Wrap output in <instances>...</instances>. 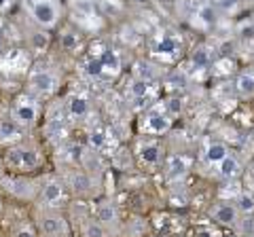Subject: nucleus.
Returning <instances> with one entry per match:
<instances>
[{"instance_id": "obj_15", "label": "nucleus", "mask_w": 254, "mask_h": 237, "mask_svg": "<svg viewBox=\"0 0 254 237\" xmlns=\"http://www.w3.org/2000/svg\"><path fill=\"white\" fill-rule=\"evenodd\" d=\"M229 155L231 153H229L225 142H210V146L205 148V161L212 163V165H218L222 159H227Z\"/></svg>"}, {"instance_id": "obj_12", "label": "nucleus", "mask_w": 254, "mask_h": 237, "mask_svg": "<svg viewBox=\"0 0 254 237\" xmlns=\"http://www.w3.org/2000/svg\"><path fill=\"white\" fill-rule=\"evenodd\" d=\"M100 58V64H102V76H115L121 68V59H119V53L115 49H106Z\"/></svg>"}, {"instance_id": "obj_7", "label": "nucleus", "mask_w": 254, "mask_h": 237, "mask_svg": "<svg viewBox=\"0 0 254 237\" xmlns=\"http://www.w3.org/2000/svg\"><path fill=\"white\" fill-rule=\"evenodd\" d=\"M153 51L157 55H161V58H174L180 51V43L176 41V36H172L168 32H159L153 41Z\"/></svg>"}, {"instance_id": "obj_30", "label": "nucleus", "mask_w": 254, "mask_h": 237, "mask_svg": "<svg viewBox=\"0 0 254 237\" xmlns=\"http://www.w3.org/2000/svg\"><path fill=\"white\" fill-rule=\"evenodd\" d=\"M15 4V0H0V11H9Z\"/></svg>"}, {"instance_id": "obj_32", "label": "nucleus", "mask_w": 254, "mask_h": 237, "mask_svg": "<svg viewBox=\"0 0 254 237\" xmlns=\"http://www.w3.org/2000/svg\"><path fill=\"white\" fill-rule=\"evenodd\" d=\"M0 51H2V36H0Z\"/></svg>"}, {"instance_id": "obj_35", "label": "nucleus", "mask_w": 254, "mask_h": 237, "mask_svg": "<svg viewBox=\"0 0 254 237\" xmlns=\"http://www.w3.org/2000/svg\"><path fill=\"white\" fill-rule=\"evenodd\" d=\"M248 2H252V0H248Z\"/></svg>"}, {"instance_id": "obj_9", "label": "nucleus", "mask_w": 254, "mask_h": 237, "mask_svg": "<svg viewBox=\"0 0 254 237\" xmlns=\"http://www.w3.org/2000/svg\"><path fill=\"white\" fill-rule=\"evenodd\" d=\"M95 220L102 223L106 229L117 227L119 225V212L115 208V203L113 201H102L98 205V210H95Z\"/></svg>"}, {"instance_id": "obj_33", "label": "nucleus", "mask_w": 254, "mask_h": 237, "mask_svg": "<svg viewBox=\"0 0 254 237\" xmlns=\"http://www.w3.org/2000/svg\"><path fill=\"white\" fill-rule=\"evenodd\" d=\"M136 2H146V0H136Z\"/></svg>"}, {"instance_id": "obj_34", "label": "nucleus", "mask_w": 254, "mask_h": 237, "mask_svg": "<svg viewBox=\"0 0 254 237\" xmlns=\"http://www.w3.org/2000/svg\"><path fill=\"white\" fill-rule=\"evenodd\" d=\"M0 30H2V21H0Z\"/></svg>"}, {"instance_id": "obj_27", "label": "nucleus", "mask_w": 254, "mask_h": 237, "mask_svg": "<svg viewBox=\"0 0 254 237\" xmlns=\"http://www.w3.org/2000/svg\"><path fill=\"white\" fill-rule=\"evenodd\" d=\"M216 9H222V11H233L237 6V0H214L212 2Z\"/></svg>"}, {"instance_id": "obj_4", "label": "nucleus", "mask_w": 254, "mask_h": 237, "mask_svg": "<svg viewBox=\"0 0 254 237\" xmlns=\"http://www.w3.org/2000/svg\"><path fill=\"white\" fill-rule=\"evenodd\" d=\"M38 227H41V233L45 237H66L68 235V223L66 218L58 212H49V214H43L38 220Z\"/></svg>"}, {"instance_id": "obj_8", "label": "nucleus", "mask_w": 254, "mask_h": 237, "mask_svg": "<svg viewBox=\"0 0 254 237\" xmlns=\"http://www.w3.org/2000/svg\"><path fill=\"white\" fill-rule=\"evenodd\" d=\"M64 197H66V191H64V184L58 182V180H49L41 191V201L45 205H49V208L60 205V201H64Z\"/></svg>"}, {"instance_id": "obj_17", "label": "nucleus", "mask_w": 254, "mask_h": 237, "mask_svg": "<svg viewBox=\"0 0 254 237\" xmlns=\"http://www.w3.org/2000/svg\"><path fill=\"white\" fill-rule=\"evenodd\" d=\"M218 172H220V176L222 178H235V176H240V172H242V165H240V161H237V157H233V155H229L227 159H222L220 163H218Z\"/></svg>"}, {"instance_id": "obj_6", "label": "nucleus", "mask_w": 254, "mask_h": 237, "mask_svg": "<svg viewBox=\"0 0 254 237\" xmlns=\"http://www.w3.org/2000/svg\"><path fill=\"white\" fill-rule=\"evenodd\" d=\"M172 127V117L165 113V108L155 106L144 115V129L150 133H165Z\"/></svg>"}, {"instance_id": "obj_28", "label": "nucleus", "mask_w": 254, "mask_h": 237, "mask_svg": "<svg viewBox=\"0 0 254 237\" xmlns=\"http://www.w3.org/2000/svg\"><path fill=\"white\" fill-rule=\"evenodd\" d=\"M193 64L197 68H205V66H208V55H205V51H197L193 55Z\"/></svg>"}, {"instance_id": "obj_14", "label": "nucleus", "mask_w": 254, "mask_h": 237, "mask_svg": "<svg viewBox=\"0 0 254 237\" xmlns=\"http://www.w3.org/2000/svg\"><path fill=\"white\" fill-rule=\"evenodd\" d=\"M21 138V125L15 118H2L0 121V142H11Z\"/></svg>"}, {"instance_id": "obj_24", "label": "nucleus", "mask_w": 254, "mask_h": 237, "mask_svg": "<svg viewBox=\"0 0 254 237\" xmlns=\"http://www.w3.org/2000/svg\"><path fill=\"white\" fill-rule=\"evenodd\" d=\"M240 38L244 43H248V41H254V21H246L240 26Z\"/></svg>"}, {"instance_id": "obj_2", "label": "nucleus", "mask_w": 254, "mask_h": 237, "mask_svg": "<svg viewBox=\"0 0 254 237\" xmlns=\"http://www.w3.org/2000/svg\"><path fill=\"white\" fill-rule=\"evenodd\" d=\"M6 161L15 170H34L41 165V153L34 146H13L9 148Z\"/></svg>"}, {"instance_id": "obj_23", "label": "nucleus", "mask_w": 254, "mask_h": 237, "mask_svg": "<svg viewBox=\"0 0 254 237\" xmlns=\"http://www.w3.org/2000/svg\"><path fill=\"white\" fill-rule=\"evenodd\" d=\"M62 45H64L66 51H74L78 47V34L76 32H66L62 36Z\"/></svg>"}, {"instance_id": "obj_1", "label": "nucleus", "mask_w": 254, "mask_h": 237, "mask_svg": "<svg viewBox=\"0 0 254 237\" xmlns=\"http://www.w3.org/2000/svg\"><path fill=\"white\" fill-rule=\"evenodd\" d=\"M28 11L41 28H55L62 17L58 0H28Z\"/></svg>"}, {"instance_id": "obj_31", "label": "nucleus", "mask_w": 254, "mask_h": 237, "mask_svg": "<svg viewBox=\"0 0 254 237\" xmlns=\"http://www.w3.org/2000/svg\"><path fill=\"white\" fill-rule=\"evenodd\" d=\"M17 237H34V235H32L30 231H19V233H17Z\"/></svg>"}, {"instance_id": "obj_26", "label": "nucleus", "mask_w": 254, "mask_h": 237, "mask_svg": "<svg viewBox=\"0 0 254 237\" xmlns=\"http://www.w3.org/2000/svg\"><path fill=\"white\" fill-rule=\"evenodd\" d=\"M131 93H133L136 98H146V93H148V83H146V81H142V78L133 81V85H131Z\"/></svg>"}, {"instance_id": "obj_10", "label": "nucleus", "mask_w": 254, "mask_h": 237, "mask_svg": "<svg viewBox=\"0 0 254 237\" xmlns=\"http://www.w3.org/2000/svg\"><path fill=\"white\" fill-rule=\"evenodd\" d=\"M212 218L222 227H231L237 220V208L233 203H218L212 212Z\"/></svg>"}, {"instance_id": "obj_19", "label": "nucleus", "mask_w": 254, "mask_h": 237, "mask_svg": "<svg viewBox=\"0 0 254 237\" xmlns=\"http://www.w3.org/2000/svg\"><path fill=\"white\" fill-rule=\"evenodd\" d=\"M70 186H72V191L76 193H87V191H91V178H89V174H85V172H74V174H70Z\"/></svg>"}, {"instance_id": "obj_13", "label": "nucleus", "mask_w": 254, "mask_h": 237, "mask_svg": "<svg viewBox=\"0 0 254 237\" xmlns=\"http://www.w3.org/2000/svg\"><path fill=\"white\" fill-rule=\"evenodd\" d=\"M138 157H140L142 163H146V165H157L159 161H161V146H159L157 142H146V144L140 146Z\"/></svg>"}, {"instance_id": "obj_29", "label": "nucleus", "mask_w": 254, "mask_h": 237, "mask_svg": "<svg viewBox=\"0 0 254 237\" xmlns=\"http://www.w3.org/2000/svg\"><path fill=\"white\" fill-rule=\"evenodd\" d=\"M34 41H36V49H41V47L45 49L47 43H49V36H47L45 32H36V34H34Z\"/></svg>"}, {"instance_id": "obj_20", "label": "nucleus", "mask_w": 254, "mask_h": 237, "mask_svg": "<svg viewBox=\"0 0 254 237\" xmlns=\"http://www.w3.org/2000/svg\"><path fill=\"white\" fill-rule=\"evenodd\" d=\"M83 237H108V229L98 220H89L83 227Z\"/></svg>"}, {"instance_id": "obj_22", "label": "nucleus", "mask_w": 254, "mask_h": 237, "mask_svg": "<svg viewBox=\"0 0 254 237\" xmlns=\"http://www.w3.org/2000/svg\"><path fill=\"white\" fill-rule=\"evenodd\" d=\"M237 212H244V214H252L254 212V197L252 195H242L237 199Z\"/></svg>"}, {"instance_id": "obj_3", "label": "nucleus", "mask_w": 254, "mask_h": 237, "mask_svg": "<svg viewBox=\"0 0 254 237\" xmlns=\"http://www.w3.org/2000/svg\"><path fill=\"white\" fill-rule=\"evenodd\" d=\"M13 118L21 125V127H30V125H34L36 118H38L36 100H32L28 96L17 98V102H15V106H13Z\"/></svg>"}, {"instance_id": "obj_36", "label": "nucleus", "mask_w": 254, "mask_h": 237, "mask_svg": "<svg viewBox=\"0 0 254 237\" xmlns=\"http://www.w3.org/2000/svg\"><path fill=\"white\" fill-rule=\"evenodd\" d=\"M0 208H2V205H0Z\"/></svg>"}, {"instance_id": "obj_25", "label": "nucleus", "mask_w": 254, "mask_h": 237, "mask_svg": "<svg viewBox=\"0 0 254 237\" xmlns=\"http://www.w3.org/2000/svg\"><path fill=\"white\" fill-rule=\"evenodd\" d=\"M165 113H168L170 117L174 115H180V110H182V100L180 98H170L168 102H165Z\"/></svg>"}, {"instance_id": "obj_11", "label": "nucleus", "mask_w": 254, "mask_h": 237, "mask_svg": "<svg viewBox=\"0 0 254 237\" xmlns=\"http://www.w3.org/2000/svg\"><path fill=\"white\" fill-rule=\"evenodd\" d=\"M193 19L199 23L201 28H212L214 23H216V6L212 2H201L193 11Z\"/></svg>"}, {"instance_id": "obj_18", "label": "nucleus", "mask_w": 254, "mask_h": 237, "mask_svg": "<svg viewBox=\"0 0 254 237\" xmlns=\"http://www.w3.org/2000/svg\"><path fill=\"white\" fill-rule=\"evenodd\" d=\"M235 89H237V93H240L242 98L254 96V74L252 72H242L240 76H237V81H235Z\"/></svg>"}, {"instance_id": "obj_5", "label": "nucleus", "mask_w": 254, "mask_h": 237, "mask_svg": "<svg viewBox=\"0 0 254 237\" xmlns=\"http://www.w3.org/2000/svg\"><path fill=\"white\" fill-rule=\"evenodd\" d=\"M30 85L32 89H34L38 96H51V93L58 89V74L51 72V70H34V72L30 74Z\"/></svg>"}, {"instance_id": "obj_16", "label": "nucleus", "mask_w": 254, "mask_h": 237, "mask_svg": "<svg viewBox=\"0 0 254 237\" xmlns=\"http://www.w3.org/2000/svg\"><path fill=\"white\" fill-rule=\"evenodd\" d=\"M68 115L70 118H85L89 115V102H87L83 96H74L72 100L68 102Z\"/></svg>"}, {"instance_id": "obj_21", "label": "nucleus", "mask_w": 254, "mask_h": 237, "mask_svg": "<svg viewBox=\"0 0 254 237\" xmlns=\"http://www.w3.org/2000/svg\"><path fill=\"white\" fill-rule=\"evenodd\" d=\"M106 131L102 129V127H95V129H91V133H89V144H91V148H95V151H102V148L106 146Z\"/></svg>"}]
</instances>
